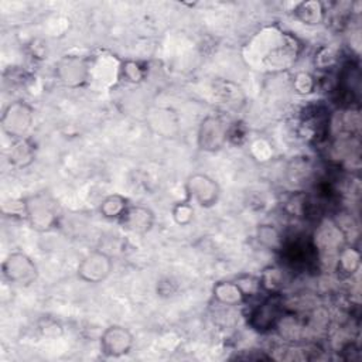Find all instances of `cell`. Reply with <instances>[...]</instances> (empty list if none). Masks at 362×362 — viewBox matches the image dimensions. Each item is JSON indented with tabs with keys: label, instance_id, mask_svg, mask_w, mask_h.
Here are the masks:
<instances>
[{
	"label": "cell",
	"instance_id": "cell-1",
	"mask_svg": "<svg viewBox=\"0 0 362 362\" xmlns=\"http://www.w3.org/2000/svg\"><path fill=\"white\" fill-rule=\"evenodd\" d=\"M250 54L269 69H281L291 64L298 54V41L290 33L266 30L256 35L249 45Z\"/></svg>",
	"mask_w": 362,
	"mask_h": 362
},
{
	"label": "cell",
	"instance_id": "cell-2",
	"mask_svg": "<svg viewBox=\"0 0 362 362\" xmlns=\"http://www.w3.org/2000/svg\"><path fill=\"white\" fill-rule=\"evenodd\" d=\"M23 212L30 226L38 232H48L58 225L59 209L48 192H35L23 199Z\"/></svg>",
	"mask_w": 362,
	"mask_h": 362
},
{
	"label": "cell",
	"instance_id": "cell-3",
	"mask_svg": "<svg viewBox=\"0 0 362 362\" xmlns=\"http://www.w3.org/2000/svg\"><path fill=\"white\" fill-rule=\"evenodd\" d=\"M284 300L280 293H270L260 304H257L247 317V324L257 332H269L277 328L283 318Z\"/></svg>",
	"mask_w": 362,
	"mask_h": 362
},
{
	"label": "cell",
	"instance_id": "cell-4",
	"mask_svg": "<svg viewBox=\"0 0 362 362\" xmlns=\"http://www.w3.org/2000/svg\"><path fill=\"white\" fill-rule=\"evenodd\" d=\"M34 115L28 103L23 100H14L3 110L0 123L3 132L13 140L25 139V134L33 126Z\"/></svg>",
	"mask_w": 362,
	"mask_h": 362
},
{
	"label": "cell",
	"instance_id": "cell-5",
	"mask_svg": "<svg viewBox=\"0 0 362 362\" xmlns=\"http://www.w3.org/2000/svg\"><path fill=\"white\" fill-rule=\"evenodd\" d=\"M3 276L11 284L27 287L37 280L38 269L28 255L13 252L3 262Z\"/></svg>",
	"mask_w": 362,
	"mask_h": 362
},
{
	"label": "cell",
	"instance_id": "cell-6",
	"mask_svg": "<svg viewBox=\"0 0 362 362\" xmlns=\"http://www.w3.org/2000/svg\"><path fill=\"white\" fill-rule=\"evenodd\" d=\"M229 126L221 116L208 115L199 124L198 146L204 151H218L228 141Z\"/></svg>",
	"mask_w": 362,
	"mask_h": 362
},
{
	"label": "cell",
	"instance_id": "cell-7",
	"mask_svg": "<svg viewBox=\"0 0 362 362\" xmlns=\"http://www.w3.org/2000/svg\"><path fill=\"white\" fill-rule=\"evenodd\" d=\"M113 270L110 256L102 250L88 253L78 264V277L86 283H100L106 280Z\"/></svg>",
	"mask_w": 362,
	"mask_h": 362
},
{
	"label": "cell",
	"instance_id": "cell-8",
	"mask_svg": "<svg viewBox=\"0 0 362 362\" xmlns=\"http://www.w3.org/2000/svg\"><path fill=\"white\" fill-rule=\"evenodd\" d=\"M55 75L65 86L78 88L89 78V64L83 57L65 55L57 62Z\"/></svg>",
	"mask_w": 362,
	"mask_h": 362
},
{
	"label": "cell",
	"instance_id": "cell-9",
	"mask_svg": "<svg viewBox=\"0 0 362 362\" xmlns=\"http://www.w3.org/2000/svg\"><path fill=\"white\" fill-rule=\"evenodd\" d=\"M185 188L188 195L204 208L214 206L221 195L218 182L206 174H192L188 177Z\"/></svg>",
	"mask_w": 362,
	"mask_h": 362
},
{
	"label": "cell",
	"instance_id": "cell-10",
	"mask_svg": "<svg viewBox=\"0 0 362 362\" xmlns=\"http://www.w3.org/2000/svg\"><path fill=\"white\" fill-rule=\"evenodd\" d=\"M133 334L122 325L107 327L100 337V349L106 356L119 358L130 352L133 348Z\"/></svg>",
	"mask_w": 362,
	"mask_h": 362
},
{
	"label": "cell",
	"instance_id": "cell-11",
	"mask_svg": "<svg viewBox=\"0 0 362 362\" xmlns=\"http://www.w3.org/2000/svg\"><path fill=\"white\" fill-rule=\"evenodd\" d=\"M346 245V236L332 221H324L314 235V249L321 255H338Z\"/></svg>",
	"mask_w": 362,
	"mask_h": 362
},
{
	"label": "cell",
	"instance_id": "cell-12",
	"mask_svg": "<svg viewBox=\"0 0 362 362\" xmlns=\"http://www.w3.org/2000/svg\"><path fill=\"white\" fill-rule=\"evenodd\" d=\"M156 216L148 206L143 205H129L123 215L119 218L122 228L132 233L144 235L151 230Z\"/></svg>",
	"mask_w": 362,
	"mask_h": 362
},
{
	"label": "cell",
	"instance_id": "cell-13",
	"mask_svg": "<svg viewBox=\"0 0 362 362\" xmlns=\"http://www.w3.org/2000/svg\"><path fill=\"white\" fill-rule=\"evenodd\" d=\"M212 296L219 304L232 307L245 303L247 293L236 281H218L212 287Z\"/></svg>",
	"mask_w": 362,
	"mask_h": 362
},
{
	"label": "cell",
	"instance_id": "cell-14",
	"mask_svg": "<svg viewBox=\"0 0 362 362\" xmlns=\"http://www.w3.org/2000/svg\"><path fill=\"white\" fill-rule=\"evenodd\" d=\"M294 17L305 25H318L325 20L327 8L318 0L301 1L294 7Z\"/></svg>",
	"mask_w": 362,
	"mask_h": 362
},
{
	"label": "cell",
	"instance_id": "cell-15",
	"mask_svg": "<svg viewBox=\"0 0 362 362\" xmlns=\"http://www.w3.org/2000/svg\"><path fill=\"white\" fill-rule=\"evenodd\" d=\"M337 269L344 276H352L359 270L361 266V253L359 249L345 245L337 255L335 260Z\"/></svg>",
	"mask_w": 362,
	"mask_h": 362
},
{
	"label": "cell",
	"instance_id": "cell-16",
	"mask_svg": "<svg viewBox=\"0 0 362 362\" xmlns=\"http://www.w3.org/2000/svg\"><path fill=\"white\" fill-rule=\"evenodd\" d=\"M215 96L228 106H238L243 100L242 89L230 81H216L214 85Z\"/></svg>",
	"mask_w": 362,
	"mask_h": 362
},
{
	"label": "cell",
	"instance_id": "cell-17",
	"mask_svg": "<svg viewBox=\"0 0 362 362\" xmlns=\"http://www.w3.org/2000/svg\"><path fill=\"white\" fill-rule=\"evenodd\" d=\"M129 201L127 198H124L123 195L119 194H112L107 195L99 205V212L102 214L103 218L106 219H117L123 215V212L126 211V208L129 206Z\"/></svg>",
	"mask_w": 362,
	"mask_h": 362
},
{
	"label": "cell",
	"instance_id": "cell-18",
	"mask_svg": "<svg viewBox=\"0 0 362 362\" xmlns=\"http://www.w3.org/2000/svg\"><path fill=\"white\" fill-rule=\"evenodd\" d=\"M34 158V148L33 144L27 139H20L16 140V146L11 150L10 154V161L18 167H24L30 164Z\"/></svg>",
	"mask_w": 362,
	"mask_h": 362
},
{
	"label": "cell",
	"instance_id": "cell-19",
	"mask_svg": "<svg viewBox=\"0 0 362 362\" xmlns=\"http://www.w3.org/2000/svg\"><path fill=\"white\" fill-rule=\"evenodd\" d=\"M257 239L263 246L272 250H280L284 245L280 232L273 225H260L257 229Z\"/></svg>",
	"mask_w": 362,
	"mask_h": 362
},
{
	"label": "cell",
	"instance_id": "cell-20",
	"mask_svg": "<svg viewBox=\"0 0 362 362\" xmlns=\"http://www.w3.org/2000/svg\"><path fill=\"white\" fill-rule=\"evenodd\" d=\"M260 286L270 293H279L284 286V272L279 267H269L263 270L262 277L259 279Z\"/></svg>",
	"mask_w": 362,
	"mask_h": 362
},
{
	"label": "cell",
	"instance_id": "cell-21",
	"mask_svg": "<svg viewBox=\"0 0 362 362\" xmlns=\"http://www.w3.org/2000/svg\"><path fill=\"white\" fill-rule=\"evenodd\" d=\"M120 74L127 82H140L144 76V69L136 61H126L120 68Z\"/></svg>",
	"mask_w": 362,
	"mask_h": 362
},
{
	"label": "cell",
	"instance_id": "cell-22",
	"mask_svg": "<svg viewBox=\"0 0 362 362\" xmlns=\"http://www.w3.org/2000/svg\"><path fill=\"white\" fill-rule=\"evenodd\" d=\"M173 218L178 225H188L194 218V208L188 202H180L173 208Z\"/></svg>",
	"mask_w": 362,
	"mask_h": 362
},
{
	"label": "cell",
	"instance_id": "cell-23",
	"mask_svg": "<svg viewBox=\"0 0 362 362\" xmlns=\"http://www.w3.org/2000/svg\"><path fill=\"white\" fill-rule=\"evenodd\" d=\"M294 88L298 93H310L315 88L314 78L307 72H298L294 78Z\"/></svg>",
	"mask_w": 362,
	"mask_h": 362
},
{
	"label": "cell",
	"instance_id": "cell-24",
	"mask_svg": "<svg viewBox=\"0 0 362 362\" xmlns=\"http://www.w3.org/2000/svg\"><path fill=\"white\" fill-rule=\"evenodd\" d=\"M335 62V52L331 48H322L317 57V64L320 66H331Z\"/></svg>",
	"mask_w": 362,
	"mask_h": 362
}]
</instances>
